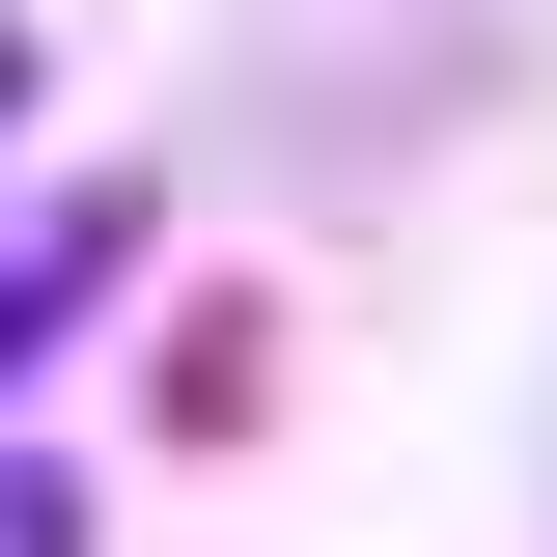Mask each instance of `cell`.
I'll use <instances>...</instances> for the list:
<instances>
[{"mask_svg":"<svg viewBox=\"0 0 557 557\" xmlns=\"http://www.w3.org/2000/svg\"><path fill=\"white\" fill-rule=\"evenodd\" d=\"M84 278H112V196H57V223H28V251H0V362H28V335H57V307H84Z\"/></svg>","mask_w":557,"mask_h":557,"instance_id":"6da1fadb","label":"cell"},{"mask_svg":"<svg viewBox=\"0 0 557 557\" xmlns=\"http://www.w3.org/2000/svg\"><path fill=\"white\" fill-rule=\"evenodd\" d=\"M0 557H84V474H57V446H0Z\"/></svg>","mask_w":557,"mask_h":557,"instance_id":"7a4b0ae2","label":"cell"},{"mask_svg":"<svg viewBox=\"0 0 557 557\" xmlns=\"http://www.w3.org/2000/svg\"><path fill=\"white\" fill-rule=\"evenodd\" d=\"M0 112H28V28H0Z\"/></svg>","mask_w":557,"mask_h":557,"instance_id":"3957f363","label":"cell"}]
</instances>
